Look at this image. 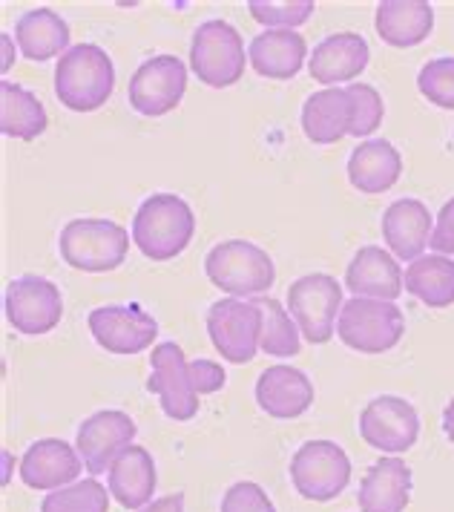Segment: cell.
Masks as SVG:
<instances>
[{"mask_svg":"<svg viewBox=\"0 0 454 512\" xmlns=\"http://www.w3.org/2000/svg\"><path fill=\"white\" fill-rule=\"evenodd\" d=\"M250 18L265 29H294L302 26L317 9L314 0H250Z\"/></svg>","mask_w":454,"mask_h":512,"instance_id":"obj_32","label":"cell"},{"mask_svg":"<svg viewBox=\"0 0 454 512\" xmlns=\"http://www.w3.org/2000/svg\"><path fill=\"white\" fill-rule=\"evenodd\" d=\"M136 512H184V495L173 492V495H161L156 501H150L147 507H141Z\"/></svg>","mask_w":454,"mask_h":512,"instance_id":"obj_38","label":"cell"},{"mask_svg":"<svg viewBox=\"0 0 454 512\" xmlns=\"http://www.w3.org/2000/svg\"><path fill=\"white\" fill-rule=\"evenodd\" d=\"M84 461L75 446L61 438L32 443L21 458V481L29 489H61L78 481Z\"/></svg>","mask_w":454,"mask_h":512,"instance_id":"obj_17","label":"cell"},{"mask_svg":"<svg viewBox=\"0 0 454 512\" xmlns=\"http://www.w3.org/2000/svg\"><path fill=\"white\" fill-rule=\"evenodd\" d=\"M107 489L124 510H141L156 492V461L144 446H127L110 466Z\"/></svg>","mask_w":454,"mask_h":512,"instance_id":"obj_23","label":"cell"},{"mask_svg":"<svg viewBox=\"0 0 454 512\" xmlns=\"http://www.w3.org/2000/svg\"><path fill=\"white\" fill-rule=\"evenodd\" d=\"M207 334L213 349L233 366H245L259 354V337H262V311L253 300H236L227 297L207 308Z\"/></svg>","mask_w":454,"mask_h":512,"instance_id":"obj_9","label":"cell"},{"mask_svg":"<svg viewBox=\"0 0 454 512\" xmlns=\"http://www.w3.org/2000/svg\"><path fill=\"white\" fill-rule=\"evenodd\" d=\"M443 432H446L449 441L454 443V397L449 400V406L443 409Z\"/></svg>","mask_w":454,"mask_h":512,"instance_id":"obj_39","label":"cell"},{"mask_svg":"<svg viewBox=\"0 0 454 512\" xmlns=\"http://www.w3.org/2000/svg\"><path fill=\"white\" fill-rule=\"evenodd\" d=\"M133 233L113 219H72L58 236V251L69 268L84 274H107L124 265Z\"/></svg>","mask_w":454,"mask_h":512,"instance_id":"obj_3","label":"cell"},{"mask_svg":"<svg viewBox=\"0 0 454 512\" xmlns=\"http://www.w3.org/2000/svg\"><path fill=\"white\" fill-rule=\"evenodd\" d=\"M190 377H193V386H196V395H213L219 389H225L227 372L216 363V360H190Z\"/></svg>","mask_w":454,"mask_h":512,"instance_id":"obj_36","label":"cell"},{"mask_svg":"<svg viewBox=\"0 0 454 512\" xmlns=\"http://www.w3.org/2000/svg\"><path fill=\"white\" fill-rule=\"evenodd\" d=\"M136 420L121 409H104L95 412L78 426L75 449L84 461V469L90 475L107 472L113 461L136 441Z\"/></svg>","mask_w":454,"mask_h":512,"instance_id":"obj_15","label":"cell"},{"mask_svg":"<svg viewBox=\"0 0 454 512\" xmlns=\"http://www.w3.org/2000/svg\"><path fill=\"white\" fill-rule=\"evenodd\" d=\"M245 41L236 26L227 21H205L190 41V67L199 81L225 90L245 75Z\"/></svg>","mask_w":454,"mask_h":512,"instance_id":"obj_6","label":"cell"},{"mask_svg":"<svg viewBox=\"0 0 454 512\" xmlns=\"http://www.w3.org/2000/svg\"><path fill=\"white\" fill-rule=\"evenodd\" d=\"M150 380L147 389L159 397L161 409L170 420H193L199 415V395L190 377V360L184 357L179 343H159L150 357Z\"/></svg>","mask_w":454,"mask_h":512,"instance_id":"obj_12","label":"cell"},{"mask_svg":"<svg viewBox=\"0 0 454 512\" xmlns=\"http://www.w3.org/2000/svg\"><path fill=\"white\" fill-rule=\"evenodd\" d=\"M432 248L434 254L454 256V199H449L437 213V222H434L432 231Z\"/></svg>","mask_w":454,"mask_h":512,"instance_id":"obj_37","label":"cell"},{"mask_svg":"<svg viewBox=\"0 0 454 512\" xmlns=\"http://www.w3.org/2000/svg\"><path fill=\"white\" fill-rule=\"evenodd\" d=\"M196 213L176 193H153L133 219V242L153 262L176 259L193 242Z\"/></svg>","mask_w":454,"mask_h":512,"instance_id":"obj_2","label":"cell"},{"mask_svg":"<svg viewBox=\"0 0 454 512\" xmlns=\"http://www.w3.org/2000/svg\"><path fill=\"white\" fill-rule=\"evenodd\" d=\"M3 311L15 331L38 337V334H49L61 323L64 297H61V288L52 280L26 274V277H18L6 285Z\"/></svg>","mask_w":454,"mask_h":512,"instance_id":"obj_10","label":"cell"},{"mask_svg":"<svg viewBox=\"0 0 454 512\" xmlns=\"http://www.w3.org/2000/svg\"><path fill=\"white\" fill-rule=\"evenodd\" d=\"M259 311H262V337L259 349L273 357H296L302 351V331L296 320L285 311V305L273 297H259Z\"/></svg>","mask_w":454,"mask_h":512,"instance_id":"obj_30","label":"cell"},{"mask_svg":"<svg viewBox=\"0 0 454 512\" xmlns=\"http://www.w3.org/2000/svg\"><path fill=\"white\" fill-rule=\"evenodd\" d=\"M308 58V44L294 29H265L248 47L250 67L271 81H288L299 75Z\"/></svg>","mask_w":454,"mask_h":512,"instance_id":"obj_21","label":"cell"},{"mask_svg":"<svg viewBox=\"0 0 454 512\" xmlns=\"http://www.w3.org/2000/svg\"><path fill=\"white\" fill-rule=\"evenodd\" d=\"M354 124V101L348 87H328L319 93L308 95L302 104V133L314 144H337L345 136H351Z\"/></svg>","mask_w":454,"mask_h":512,"instance_id":"obj_24","label":"cell"},{"mask_svg":"<svg viewBox=\"0 0 454 512\" xmlns=\"http://www.w3.org/2000/svg\"><path fill=\"white\" fill-rule=\"evenodd\" d=\"M342 285L331 274H305L288 288V308L302 337L314 346L331 343L342 311Z\"/></svg>","mask_w":454,"mask_h":512,"instance_id":"obj_8","label":"cell"},{"mask_svg":"<svg viewBox=\"0 0 454 512\" xmlns=\"http://www.w3.org/2000/svg\"><path fill=\"white\" fill-rule=\"evenodd\" d=\"M374 26L380 41L394 49L423 44L434 29V9L426 0H383L377 6Z\"/></svg>","mask_w":454,"mask_h":512,"instance_id":"obj_22","label":"cell"},{"mask_svg":"<svg viewBox=\"0 0 454 512\" xmlns=\"http://www.w3.org/2000/svg\"><path fill=\"white\" fill-rule=\"evenodd\" d=\"M256 403L259 409L276 420L302 418L314 403L311 377L291 366H271L256 380Z\"/></svg>","mask_w":454,"mask_h":512,"instance_id":"obj_18","label":"cell"},{"mask_svg":"<svg viewBox=\"0 0 454 512\" xmlns=\"http://www.w3.org/2000/svg\"><path fill=\"white\" fill-rule=\"evenodd\" d=\"M417 90L443 110H454V58H434L417 75Z\"/></svg>","mask_w":454,"mask_h":512,"instance_id":"obj_34","label":"cell"},{"mask_svg":"<svg viewBox=\"0 0 454 512\" xmlns=\"http://www.w3.org/2000/svg\"><path fill=\"white\" fill-rule=\"evenodd\" d=\"M411 501V469L400 458H380L365 472L357 504L360 512H406Z\"/></svg>","mask_w":454,"mask_h":512,"instance_id":"obj_26","label":"cell"},{"mask_svg":"<svg viewBox=\"0 0 454 512\" xmlns=\"http://www.w3.org/2000/svg\"><path fill=\"white\" fill-rule=\"evenodd\" d=\"M219 512H276L268 492L253 484V481H239L222 495Z\"/></svg>","mask_w":454,"mask_h":512,"instance_id":"obj_35","label":"cell"},{"mask_svg":"<svg viewBox=\"0 0 454 512\" xmlns=\"http://www.w3.org/2000/svg\"><path fill=\"white\" fill-rule=\"evenodd\" d=\"M115 90L113 58L98 44L69 47L55 64V95L72 113L101 110Z\"/></svg>","mask_w":454,"mask_h":512,"instance_id":"obj_1","label":"cell"},{"mask_svg":"<svg viewBox=\"0 0 454 512\" xmlns=\"http://www.w3.org/2000/svg\"><path fill=\"white\" fill-rule=\"evenodd\" d=\"M371 58L368 41L357 32H337L328 35L325 41H319L311 58H308V72L311 78L328 87H337L345 81H354L357 75H363Z\"/></svg>","mask_w":454,"mask_h":512,"instance_id":"obj_19","label":"cell"},{"mask_svg":"<svg viewBox=\"0 0 454 512\" xmlns=\"http://www.w3.org/2000/svg\"><path fill=\"white\" fill-rule=\"evenodd\" d=\"M187 93V67L176 55H156L144 61L127 87L130 107L147 118L173 113Z\"/></svg>","mask_w":454,"mask_h":512,"instance_id":"obj_11","label":"cell"},{"mask_svg":"<svg viewBox=\"0 0 454 512\" xmlns=\"http://www.w3.org/2000/svg\"><path fill=\"white\" fill-rule=\"evenodd\" d=\"M41 512H110V489L101 487L95 478L75 481L69 487L52 489Z\"/></svg>","mask_w":454,"mask_h":512,"instance_id":"obj_31","label":"cell"},{"mask_svg":"<svg viewBox=\"0 0 454 512\" xmlns=\"http://www.w3.org/2000/svg\"><path fill=\"white\" fill-rule=\"evenodd\" d=\"M90 331L95 343L110 354H138L147 351L159 337V323L138 303L101 305L90 311Z\"/></svg>","mask_w":454,"mask_h":512,"instance_id":"obj_14","label":"cell"},{"mask_svg":"<svg viewBox=\"0 0 454 512\" xmlns=\"http://www.w3.org/2000/svg\"><path fill=\"white\" fill-rule=\"evenodd\" d=\"M432 213L420 199H397L383 213V239L397 259H420L432 245Z\"/></svg>","mask_w":454,"mask_h":512,"instance_id":"obj_20","label":"cell"},{"mask_svg":"<svg viewBox=\"0 0 454 512\" xmlns=\"http://www.w3.org/2000/svg\"><path fill=\"white\" fill-rule=\"evenodd\" d=\"M15 41L23 58L49 61L69 49V24L52 9H29L15 24Z\"/></svg>","mask_w":454,"mask_h":512,"instance_id":"obj_27","label":"cell"},{"mask_svg":"<svg viewBox=\"0 0 454 512\" xmlns=\"http://www.w3.org/2000/svg\"><path fill=\"white\" fill-rule=\"evenodd\" d=\"M406 334V317L400 305L383 300L354 297L342 305L337 320V337L351 351L360 354H383L391 351Z\"/></svg>","mask_w":454,"mask_h":512,"instance_id":"obj_5","label":"cell"},{"mask_svg":"<svg viewBox=\"0 0 454 512\" xmlns=\"http://www.w3.org/2000/svg\"><path fill=\"white\" fill-rule=\"evenodd\" d=\"M345 288L354 297L394 303L406 288V274L391 251H383L380 245H365L348 262Z\"/></svg>","mask_w":454,"mask_h":512,"instance_id":"obj_16","label":"cell"},{"mask_svg":"<svg viewBox=\"0 0 454 512\" xmlns=\"http://www.w3.org/2000/svg\"><path fill=\"white\" fill-rule=\"evenodd\" d=\"M9 472H12V452H3V484H9Z\"/></svg>","mask_w":454,"mask_h":512,"instance_id":"obj_41","label":"cell"},{"mask_svg":"<svg viewBox=\"0 0 454 512\" xmlns=\"http://www.w3.org/2000/svg\"><path fill=\"white\" fill-rule=\"evenodd\" d=\"M205 274L219 291L236 300L265 294L276 280L271 254L248 239H225L213 245L205 256Z\"/></svg>","mask_w":454,"mask_h":512,"instance_id":"obj_4","label":"cell"},{"mask_svg":"<svg viewBox=\"0 0 454 512\" xmlns=\"http://www.w3.org/2000/svg\"><path fill=\"white\" fill-rule=\"evenodd\" d=\"M406 291L429 308H449L454 303V259L443 254H423L406 268Z\"/></svg>","mask_w":454,"mask_h":512,"instance_id":"obj_29","label":"cell"},{"mask_svg":"<svg viewBox=\"0 0 454 512\" xmlns=\"http://www.w3.org/2000/svg\"><path fill=\"white\" fill-rule=\"evenodd\" d=\"M360 435L371 449L400 455L420 438V415L406 397H374L360 412Z\"/></svg>","mask_w":454,"mask_h":512,"instance_id":"obj_13","label":"cell"},{"mask_svg":"<svg viewBox=\"0 0 454 512\" xmlns=\"http://www.w3.org/2000/svg\"><path fill=\"white\" fill-rule=\"evenodd\" d=\"M403 176V156L386 139H368L354 147L348 159V182L360 193H386Z\"/></svg>","mask_w":454,"mask_h":512,"instance_id":"obj_25","label":"cell"},{"mask_svg":"<svg viewBox=\"0 0 454 512\" xmlns=\"http://www.w3.org/2000/svg\"><path fill=\"white\" fill-rule=\"evenodd\" d=\"M348 93H351V101H354V124H351V136H354V139H365V136H371V133L380 127V121H383V116H386L383 95L377 93L371 84H363V81L351 84V87H348Z\"/></svg>","mask_w":454,"mask_h":512,"instance_id":"obj_33","label":"cell"},{"mask_svg":"<svg viewBox=\"0 0 454 512\" xmlns=\"http://www.w3.org/2000/svg\"><path fill=\"white\" fill-rule=\"evenodd\" d=\"M291 481L305 501H334L351 484V461L340 443L308 441L291 458Z\"/></svg>","mask_w":454,"mask_h":512,"instance_id":"obj_7","label":"cell"},{"mask_svg":"<svg viewBox=\"0 0 454 512\" xmlns=\"http://www.w3.org/2000/svg\"><path fill=\"white\" fill-rule=\"evenodd\" d=\"M0 44H3V72H9V67H12V35H3Z\"/></svg>","mask_w":454,"mask_h":512,"instance_id":"obj_40","label":"cell"},{"mask_svg":"<svg viewBox=\"0 0 454 512\" xmlns=\"http://www.w3.org/2000/svg\"><path fill=\"white\" fill-rule=\"evenodd\" d=\"M49 127L44 104L21 84L0 81V133L9 139L35 141Z\"/></svg>","mask_w":454,"mask_h":512,"instance_id":"obj_28","label":"cell"}]
</instances>
